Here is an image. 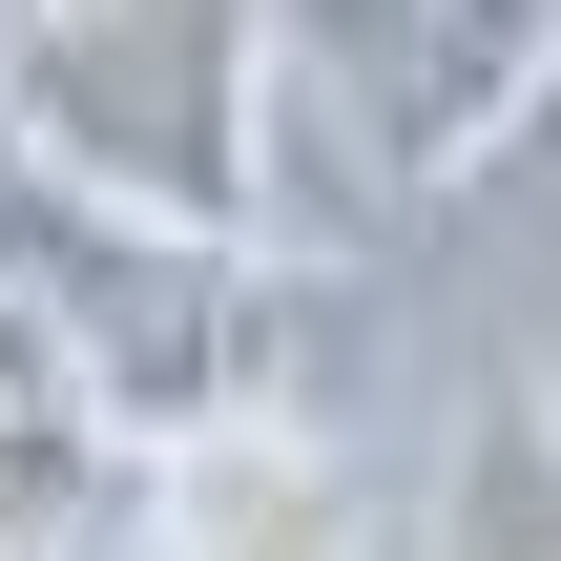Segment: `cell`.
I'll use <instances>...</instances> for the list:
<instances>
[{"label":"cell","instance_id":"cell-1","mask_svg":"<svg viewBox=\"0 0 561 561\" xmlns=\"http://www.w3.org/2000/svg\"><path fill=\"white\" fill-rule=\"evenodd\" d=\"M0 167L187 229V250H271V0H42L0 21Z\"/></svg>","mask_w":561,"mask_h":561},{"label":"cell","instance_id":"cell-2","mask_svg":"<svg viewBox=\"0 0 561 561\" xmlns=\"http://www.w3.org/2000/svg\"><path fill=\"white\" fill-rule=\"evenodd\" d=\"M561 104V0H271V250L479 187Z\"/></svg>","mask_w":561,"mask_h":561},{"label":"cell","instance_id":"cell-3","mask_svg":"<svg viewBox=\"0 0 561 561\" xmlns=\"http://www.w3.org/2000/svg\"><path fill=\"white\" fill-rule=\"evenodd\" d=\"M0 312H42V354L125 416V458H208V437H271L291 396V271L271 250H187V229H125L42 167H0Z\"/></svg>","mask_w":561,"mask_h":561},{"label":"cell","instance_id":"cell-4","mask_svg":"<svg viewBox=\"0 0 561 561\" xmlns=\"http://www.w3.org/2000/svg\"><path fill=\"white\" fill-rule=\"evenodd\" d=\"M125 541H146L125 416L42 354V312H0V561H125Z\"/></svg>","mask_w":561,"mask_h":561},{"label":"cell","instance_id":"cell-5","mask_svg":"<svg viewBox=\"0 0 561 561\" xmlns=\"http://www.w3.org/2000/svg\"><path fill=\"white\" fill-rule=\"evenodd\" d=\"M416 561H561V396H479L458 416Z\"/></svg>","mask_w":561,"mask_h":561}]
</instances>
